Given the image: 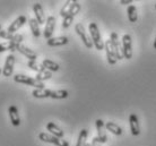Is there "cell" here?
Segmentation results:
<instances>
[{"instance_id":"obj_1","label":"cell","mask_w":156,"mask_h":146,"mask_svg":"<svg viewBox=\"0 0 156 146\" xmlns=\"http://www.w3.org/2000/svg\"><path fill=\"white\" fill-rule=\"evenodd\" d=\"M88 30H90V39L93 41L94 47L96 48V50L101 51L104 49V42L102 40L101 33H100V30H98V26L96 23H90V26H88Z\"/></svg>"},{"instance_id":"obj_2","label":"cell","mask_w":156,"mask_h":146,"mask_svg":"<svg viewBox=\"0 0 156 146\" xmlns=\"http://www.w3.org/2000/svg\"><path fill=\"white\" fill-rule=\"evenodd\" d=\"M14 80L16 83H20V84H25V85H28V86H33L35 88H45L44 87V83L37 80L36 78H32L30 76L23 75V74H16L14 76Z\"/></svg>"},{"instance_id":"obj_3","label":"cell","mask_w":156,"mask_h":146,"mask_svg":"<svg viewBox=\"0 0 156 146\" xmlns=\"http://www.w3.org/2000/svg\"><path fill=\"white\" fill-rule=\"evenodd\" d=\"M39 139L42 141V142L45 143H50V144H55L57 146H69V143L65 141L62 138H59V137H55L53 135L48 134V133H40L39 134Z\"/></svg>"},{"instance_id":"obj_4","label":"cell","mask_w":156,"mask_h":146,"mask_svg":"<svg viewBox=\"0 0 156 146\" xmlns=\"http://www.w3.org/2000/svg\"><path fill=\"white\" fill-rule=\"evenodd\" d=\"M75 31H76V33H77L78 36L80 37V40L83 41V43L85 44V47L87 48V49H92V48H93V45H94L93 41H92V39H90V36L86 33L83 24H80V23L76 24Z\"/></svg>"},{"instance_id":"obj_5","label":"cell","mask_w":156,"mask_h":146,"mask_svg":"<svg viewBox=\"0 0 156 146\" xmlns=\"http://www.w3.org/2000/svg\"><path fill=\"white\" fill-rule=\"evenodd\" d=\"M122 52L126 59L129 60L133 58V41L129 34H125L122 36Z\"/></svg>"},{"instance_id":"obj_6","label":"cell","mask_w":156,"mask_h":146,"mask_svg":"<svg viewBox=\"0 0 156 146\" xmlns=\"http://www.w3.org/2000/svg\"><path fill=\"white\" fill-rule=\"evenodd\" d=\"M110 41H111V44L113 47L114 51H115V55H117L118 60L123 59V52H122V48H121V44L119 42V37H118V34L115 32H112L111 35H110Z\"/></svg>"},{"instance_id":"obj_7","label":"cell","mask_w":156,"mask_h":146,"mask_svg":"<svg viewBox=\"0 0 156 146\" xmlns=\"http://www.w3.org/2000/svg\"><path fill=\"white\" fill-rule=\"evenodd\" d=\"M15 55H9L6 57V61H5V66L2 68V75L5 77H9L12 75L14 73V65H15Z\"/></svg>"},{"instance_id":"obj_8","label":"cell","mask_w":156,"mask_h":146,"mask_svg":"<svg viewBox=\"0 0 156 146\" xmlns=\"http://www.w3.org/2000/svg\"><path fill=\"white\" fill-rule=\"evenodd\" d=\"M104 50H105L106 53V59H108V62L110 65H115V62L118 61L117 55H115V51H114L113 47L111 44V41L110 39L104 43Z\"/></svg>"},{"instance_id":"obj_9","label":"cell","mask_w":156,"mask_h":146,"mask_svg":"<svg viewBox=\"0 0 156 146\" xmlns=\"http://www.w3.org/2000/svg\"><path fill=\"white\" fill-rule=\"evenodd\" d=\"M55 17L53 16H49L47 18V23H45V27H44V32L43 35L47 40H50L52 37V34L55 32Z\"/></svg>"},{"instance_id":"obj_10","label":"cell","mask_w":156,"mask_h":146,"mask_svg":"<svg viewBox=\"0 0 156 146\" xmlns=\"http://www.w3.org/2000/svg\"><path fill=\"white\" fill-rule=\"evenodd\" d=\"M96 130H98V141L103 144V143H106L108 141V136H106V131H105V125L103 123V120L102 119H98L96 120Z\"/></svg>"},{"instance_id":"obj_11","label":"cell","mask_w":156,"mask_h":146,"mask_svg":"<svg viewBox=\"0 0 156 146\" xmlns=\"http://www.w3.org/2000/svg\"><path fill=\"white\" fill-rule=\"evenodd\" d=\"M16 50H17L18 52H20L23 55H25V57L28 59V61H36L37 55H36L35 52L33 51L32 49H30V48L26 47V45H24V44H20Z\"/></svg>"},{"instance_id":"obj_12","label":"cell","mask_w":156,"mask_h":146,"mask_svg":"<svg viewBox=\"0 0 156 146\" xmlns=\"http://www.w3.org/2000/svg\"><path fill=\"white\" fill-rule=\"evenodd\" d=\"M26 20H26V17L23 16V15L20 16V17H17V18H16V20H14L9 26H8L7 31L9 32V33H12V34H15L16 32L18 31V30L23 26L24 24L26 23Z\"/></svg>"},{"instance_id":"obj_13","label":"cell","mask_w":156,"mask_h":146,"mask_svg":"<svg viewBox=\"0 0 156 146\" xmlns=\"http://www.w3.org/2000/svg\"><path fill=\"white\" fill-rule=\"evenodd\" d=\"M129 127H130L131 134L133 136H138V135L140 134V127H139L138 117L135 113H131L130 117H129Z\"/></svg>"},{"instance_id":"obj_14","label":"cell","mask_w":156,"mask_h":146,"mask_svg":"<svg viewBox=\"0 0 156 146\" xmlns=\"http://www.w3.org/2000/svg\"><path fill=\"white\" fill-rule=\"evenodd\" d=\"M8 115H9V119L12 121V126H20V115H18V109L16 105H10L9 109H8Z\"/></svg>"},{"instance_id":"obj_15","label":"cell","mask_w":156,"mask_h":146,"mask_svg":"<svg viewBox=\"0 0 156 146\" xmlns=\"http://www.w3.org/2000/svg\"><path fill=\"white\" fill-rule=\"evenodd\" d=\"M33 12L35 14V20L39 22L40 25L47 23V18H45V15H44V12H43V8L40 4H34L33 6Z\"/></svg>"},{"instance_id":"obj_16","label":"cell","mask_w":156,"mask_h":146,"mask_svg":"<svg viewBox=\"0 0 156 146\" xmlns=\"http://www.w3.org/2000/svg\"><path fill=\"white\" fill-rule=\"evenodd\" d=\"M48 45L49 47H61L68 43V37L67 36H57V37H51L48 40Z\"/></svg>"},{"instance_id":"obj_17","label":"cell","mask_w":156,"mask_h":146,"mask_svg":"<svg viewBox=\"0 0 156 146\" xmlns=\"http://www.w3.org/2000/svg\"><path fill=\"white\" fill-rule=\"evenodd\" d=\"M47 130L50 133L51 135H53L55 137H59V138H62L63 137V130L55 125V123H49L47 125Z\"/></svg>"},{"instance_id":"obj_18","label":"cell","mask_w":156,"mask_h":146,"mask_svg":"<svg viewBox=\"0 0 156 146\" xmlns=\"http://www.w3.org/2000/svg\"><path fill=\"white\" fill-rule=\"evenodd\" d=\"M32 95L36 98V99H45V98H50L51 96V90L48 88H35L32 92Z\"/></svg>"},{"instance_id":"obj_19","label":"cell","mask_w":156,"mask_h":146,"mask_svg":"<svg viewBox=\"0 0 156 146\" xmlns=\"http://www.w3.org/2000/svg\"><path fill=\"white\" fill-rule=\"evenodd\" d=\"M28 25H30V28L32 31V34L34 37H39L41 35V30H40V24L39 22L35 20V18H31L28 20Z\"/></svg>"},{"instance_id":"obj_20","label":"cell","mask_w":156,"mask_h":146,"mask_svg":"<svg viewBox=\"0 0 156 146\" xmlns=\"http://www.w3.org/2000/svg\"><path fill=\"white\" fill-rule=\"evenodd\" d=\"M105 128H106V130H109L110 133H112L113 135H117V136L122 135V128H121L119 125H117L115 123H112V121L106 123Z\"/></svg>"},{"instance_id":"obj_21","label":"cell","mask_w":156,"mask_h":146,"mask_svg":"<svg viewBox=\"0 0 156 146\" xmlns=\"http://www.w3.org/2000/svg\"><path fill=\"white\" fill-rule=\"evenodd\" d=\"M127 14H128V20L131 23H136L138 20V12H137V8L133 5H130L127 9Z\"/></svg>"},{"instance_id":"obj_22","label":"cell","mask_w":156,"mask_h":146,"mask_svg":"<svg viewBox=\"0 0 156 146\" xmlns=\"http://www.w3.org/2000/svg\"><path fill=\"white\" fill-rule=\"evenodd\" d=\"M42 65L44 66V68L49 71H58L59 68H60L58 63L55 62V61H52V60H50V59H44Z\"/></svg>"},{"instance_id":"obj_23","label":"cell","mask_w":156,"mask_h":146,"mask_svg":"<svg viewBox=\"0 0 156 146\" xmlns=\"http://www.w3.org/2000/svg\"><path fill=\"white\" fill-rule=\"evenodd\" d=\"M68 91L66 90H55V91H51V96L52 99L55 100H61V99H66L68 98Z\"/></svg>"},{"instance_id":"obj_24","label":"cell","mask_w":156,"mask_h":146,"mask_svg":"<svg viewBox=\"0 0 156 146\" xmlns=\"http://www.w3.org/2000/svg\"><path fill=\"white\" fill-rule=\"evenodd\" d=\"M87 136H88V130L87 129H82L80 133H79V136H78V139H77V144L76 146H86L87 142H86V139H87Z\"/></svg>"},{"instance_id":"obj_25","label":"cell","mask_w":156,"mask_h":146,"mask_svg":"<svg viewBox=\"0 0 156 146\" xmlns=\"http://www.w3.org/2000/svg\"><path fill=\"white\" fill-rule=\"evenodd\" d=\"M27 67L30 68V69H32V70L36 71V73H41V71L47 70V69L44 68V66H43V65H41V63H39V62H36V61H28Z\"/></svg>"},{"instance_id":"obj_26","label":"cell","mask_w":156,"mask_h":146,"mask_svg":"<svg viewBox=\"0 0 156 146\" xmlns=\"http://www.w3.org/2000/svg\"><path fill=\"white\" fill-rule=\"evenodd\" d=\"M17 47L14 45V44L10 42V41H7V42H4V43H0V52H5L9 50V51H16Z\"/></svg>"},{"instance_id":"obj_27","label":"cell","mask_w":156,"mask_h":146,"mask_svg":"<svg viewBox=\"0 0 156 146\" xmlns=\"http://www.w3.org/2000/svg\"><path fill=\"white\" fill-rule=\"evenodd\" d=\"M52 77V73L49 70H44V71H41V73H37L36 74V77L35 78L40 82H44V80H48V79H50Z\"/></svg>"},{"instance_id":"obj_28","label":"cell","mask_w":156,"mask_h":146,"mask_svg":"<svg viewBox=\"0 0 156 146\" xmlns=\"http://www.w3.org/2000/svg\"><path fill=\"white\" fill-rule=\"evenodd\" d=\"M71 4H73V1H66L65 5H63V7L61 8V10H60V16L61 17H67V16L69 15V12H70V8H71Z\"/></svg>"},{"instance_id":"obj_29","label":"cell","mask_w":156,"mask_h":146,"mask_svg":"<svg viewBox=\"0 0 156 146\" xmlns=\"http://www.w3.org/2000/svg\"><path fill=\"white\" fill-rule=\"evenodd\" d=\"M79 12H80V5L78 4V1H73L69 15H70V16H74V17H75V16L77 15V14Z\"/></svg>"},{"instance_id":"obj_30","label":"cell","mask_w":156,"mask_h":146,"mask_svg":"<svg viewBox=\"0 0 156 146\" xmlns=\"http://www.w3.org/2000/svg\"><path fill=\"white\" fill-rule=\"evenodd\" d=\"M22 41H23V35L22 34H14L12 39L10 40V42L14 45H16V47H18L20 44H22Z\"/></svg>"},{"instance_id":"obj_31","label":"cell","mask_w":156,"mask_h":146,"mask_svg":"<svg viewBox=\"0 0 156 146\" xmlns=\"http://www.w3.org/2000/svg\"><path fill=\"white\" fill-rule=\"evenodd\" d=\"M73 22H74V16L68 15L67 17H65L62 22V28H68L71 25Z\"/></svg>"},{"instance_id":"obj_32","label":"cell","mask_w":156,"mask_h":146,"mask_svg":"<svg viewBox=\"0 0 156 146\" xmlns=\"http://www.w3.org/2000/svg\"><path fill=\"white\" fill-rule=\"evenodd\" d=\"M12 36H14V34L9 33L7 30H1V31H0V37H1V39H5V40L10 41V40L12 39Z\"/></svg>"},{"instance_id":"obj_33","label":"cell","mask_w":156,"mask_h":146,"mask_svg":"<svg viewBox=\"0 0 156 146\" xmlns=\"http://www.w3.org/2000/svg\"><path fill=\"white\" fill-rule=\"evenodd\" d=\"M101 144L102 143L98 141V136H96V137H94V138L92 139V143H90V145L92 146H101Z\"/></svg>"},{"instance_id":"obj_34","label":"cell","mask_w":156,"mask_h":146,"mask_svg":"<svg viewBox=\"0 0 156 146\" xmlns=\"http://www.w3.org/2000/svg\"><path fill=\"white\" fill-rule=\"evenodd\" d=\"M133 2V0H121L120 4L121 5H128V4H131Z\"/></svg>"},{"instance_id":"obj_35","label":"cell","mask_w":156,"mask_h":146,"mask_svg":"<svg viewBox=\"0 0 156 146\" xmlns=\"http://www.w3.org/2000/svg\"><path fill=\"white\" fill-rule=\"evenodd\" d=\"M154 49H156V36H155V41H154Z\"/></svg>"},{"instance_id":"obj_36","label":"cell","mask_w":156,"mask_h":146,"mask_svg":"<svg viewBox=\"0 0 156 146\" xmlns=\"http://www.w3.org/2000/svg\"><path fill=\"white\" fill-rule=\"evenodd\" d=\"M1 73H2V69H1V68H0V75H1Z\"/></svg>"},{"instance_id":"obj_37","label":"cell","mask_w":156,"mask_h":146,"mask_svg":"<svg viewBox=\"0 0 156 146\" xmlns=\"http://www.w3.org/2000/svg\"><path fill=\"white\" fill-rule=\"evenodd\" d=\"M86 146H92V145H90V144H88V143H87V144H86Z\"/></svg>"},{"instance_id":"obj_38","label":"cell","mask_w":156,"mask_h":146,"mask_svg":"<svg viewBox=\"0 0 156 146\" xmlns=\"http://www.w3.org/2000/svg\"><path fill=\"white\" fill-rule=\"evenodd\" d=\"M0 31H1V26H0Z\"/></svg>"},{"instance_id":"obj_39","label":"cell","mask_w":156,"mask_h":146,"mask_svg":"<svg viewBox=\"0 0 156 146\" xmlns=\"http://www.w3.org/2000/svg\"><path fill=\"white\" fill-rule=\"evenodd\" d=\"M155 9H156V4H155Z\"/></svg>"}]
</instances>
